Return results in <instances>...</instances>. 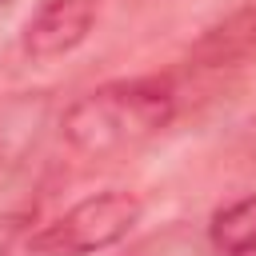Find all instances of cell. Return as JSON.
<instances>
[{"instance_id": "obj_1", "label": "cell", "mask_w": 256, "mask_h": 256, "mask_svg": "<svg viewBox=\"0 0 256 256\" xmlns=\"http://www.w3.org/2000/svg\"><path fill=\"white\" fill-rule=\"evenodd\" d=\"M176 116V92L160 76L108 80L68 104L60 132L80 156H120L160 136Z\"/></svg>"}, {"instance_id": "obj_2", "label": "cell", "mask_w": 256, "mask_h": 256, "mask_svg": "<svg viewBox=\"0 0 256 256\" xmlns=\"http://www.w3.org/2000/svg\"><path fill=\"white\" fill-rule=\"evenodd\" d=\"M140 196L128 188H104L96 196H84L64 216H56L48 228L32 236L36 256H96L112 244H120L140 224Z\"/></svg>"}, {"instance_id": "obj_3", "label": "cell", "mask_w": 256, "mask_h": 256, "mask_svg": "<svg viewBox=\"0 0 256 256\" xmlns=\"http://www.w3.org/2000/svg\"><path fill=\"white\" fill-rule=\"evenodd\" d=\"M92 24H96L92 0H44L28 16L20 32V48L28 60H60L88 40Z\"/></svg>"}, {"instance_id": "obj_4", "label": "cell", "mask_w": 256, "mask_h": 256, "mask_svg": "<svg viewBox=\"0 0 256 256\" xmlns=\"http://www.w3.org/2000/svg\"><path fill=\"white\" fill-rule=\"evenodd\" d=\"M208 240L220 256H252L256 252V192L224 204L208 224Z\"/></svg>"}, {"instance_id": "obj_5", "label": "cell", "mask_w": 256, "mask_h": 256, "mask_svg": "<svg viewBox=\"0 0 256 256\" xmlns=\"http://www.w3.org/2000/svg\"><path fill=\"white\" fill-rule=\"evenodd\" d=\"M24 224H28V216H20V212L0 216V256H12V248H16L20 232H24Z\"/></svg>"}, {"instance_id": "obj_6", "label": "cell", "mask_w": 256, "mask_h": 256, "mask_svg": "<svg viewBox=\"0 0 256 256\" xmlns=\"http://www.w3.org/2000/svg\"><path fill=\"white\" fill-rule=\"evenodd\" d=\"M252 256H256V252H252Z\"/></svg>"}]
</instances>
